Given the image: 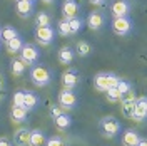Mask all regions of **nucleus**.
Wrapping results in <instances>:
<instances>
[{"mask_svg": "<svg viewBox=\"0 0 147 146\" xmlns=\"http://www.w3.org/2000/svg\"><path fill=\"white\" fill-rule=\"evenodd\" d=\"M30 79L37 87H45L52 82V72L50 69L42 64H35L30 67Z\"/></svg>", "mask_w": 147, "mask_h": 146, "instance_id": "1", "label": "nucleus"}, {"mask_svg": "<svg viewBox=\"0 0 147 146\" xmlns=\"http://www.w3.org/2000/svg\"><path fill=\"white\" fill-rule=\"evenodd\" d=\"M99 129L104 138H115L120 133V123L114 116H105L99 121Z\"/></svg>", "mask_w": 147, "mask_h": 146, "instance_id": "2", "label": "nucleus"}, {"mask_svg": "<svg viewBox=\"0 0 147 146\" xmlns=\"http://www.w3.org/2000/svg\"><path fill=\"white\" fill-rule=\"evenodd\" d=\"M119 81V76L112 72H99L95 77H94V86L95 89L100 92H105L110 87H115V84Z\"/></svg>", "mask_w": 147, "mask_h": 146, "instance_id": "3", "label": "nucleus"}, {"mask_svg": "<svg viewBox=\"0 0 147 146\" xmlns=\"http://www.w3.org/2000/svg\"><path fill=\"white\" fill-rule=\"evenodd\" d=\"M20 59L25 62L27 65H35L38 62V59H40V50H38V47L34 46V44H24L22 49H20Z\"/></svg>", "mask_w": 147, "mask_h": 146, "instance_id": "4", "label": "nucleus"}, {"mask_svg": "<svg viewBox=\"0 0 147 146\" xmlns=\"http://www.w3.org/2000/svg\"><path fill=\"white\" fill-rule=\"evenodd\" d=\"M110 27H112V30H114V34H117V35H129L130 32H132V29H134V25H132V20H130V17H117L112 20V24H110Z\"/></svg>", "mask_w": 147, "mask_h": 146, "instance_id": "5", "label": "nucleus"}, {"mask_svg": "<svg viewBox=\"0 0 147 146\" xmlns=\"http://www.w3.org/2000/svg\"><path fill=\"white\" fill-rule=\"evenodd\" d=\"M35 39L40 46H50L55 40V29L52 25L35 29Z\"/></svg>", "mask_w": 147, "mask_h": 146, "instance_id": "6", "label": "nucleus"}, {"mask_svg": "<svg viewBox=\"0 0 147 146\" xmlns=\"http://www.w3.org/2000/svg\"><path fill=\"white\" fill-rule=\"evenodd\" d=\"M57 101H59V106L62 109H74L77 106V96L72 89H62L59 92Z\"/></svg>", "mask_w": 147, "mask_h": 146, "instance_id": "7", "label": "nucleus"}, {"mask_svg": "<svg viewBox=\"0 0 147 146\" xmlns=\"http://www.w3.org/2000/svg\"><path fill=\"white\" fill-rule=\"evenodd\" d=\"M136 101H137V96H136V92L130 91L127 94H124L122 98H120V109H122V114L125 116V118H132V113H134V106H136Z\"/></svg>", "mask_w": 147, "mask_h": 146, "instance_id": "8", "label": "nucleus"}, {"mask_svg": "<svg viewBox=\"0 0 147 146\" xmlns=\"http://www.w3.org/2000/svg\"><path fill=\"white\" fill-rule=\"evenodd\" d=\"M79 81H80V76L77 72V69H74V67L65 69L64 74H62V86H64V89H74L79 84Z\"/></svg>", "mask_w": 147, "mask_h": 146, "instance_id": "9", "label": "nucleus"}, {"mask_svg": "<svg viewBox=\"0 0 147 146\" xmlns=\"http://www.w3.org/2000/svg\"><path fill=\"white\" fill-rule=\"evenodd\" d=\"M110 12H112L114 18L127 17L129 12H130V2H129V0H115V2L110 5Z\"/></svg>", "mask_w": 147, "mask_h": 146, "instance_id": "10", "label": "nucleus"}, {"mask_svg": "<svg viewBox=\"0 0 147 146\" xmlns=\"http://www.w3.org/2000/svg\"><path fill=\"white\" fill-rule=\"evenodd\" d=\"M147 116V99L146 96H140L136 101V106H134V113H132V118L134 121H144Z\"/></svg>", "mask_w": 147, "mask_h": 146, "instance_id": "11", "label": "nucleus"}, {"mask_svg": "<svg viewBox=\"0 0 147 146\" xmlns=\"http://www.w3.org/2000/svg\"><path fill=\"white\" fill-rule=\"evenodd\" d=\"M87 25L90 30H100L105 25V17L102 12H90L87 15Z\"/></svg>", "mask_w": 147, "mask_h": 146, "instance_id": "12", "label": "nucleus"}, {"mask_svg": "<svg viewBox=\"0 0 147 146\" xmlns=\"http://www.w3.org/2000/svg\"><path fill=\"white\" fill-rule=\"evenodd\" d=\"M77 12H79V3L75 0H64L62 3V15L65 20H70V18L77 17Z\"/></svg>", "mask_w": 147, "mask_h": 146, "instance_id": "13", "label": "nucleus"}, {"mask_svg": "<svg viewBox=\"0 0 147 146\" xmlns=\"http://www.w3.org/2000/svg\"><path fill=\"white\" fill-rule=\"evenodd\" d=\"M38 104H40V98L37 96L35 92H32V91H25L24 92V104H22L24 109H27L28 113H30V111L37 109Z\"/></svg>", "mask_w": 147, "mask_h": 146, "instance_id": "14", "label": "nucleus"}, {"mask_svg": "<svg viewBox=\"0 0 147 146\" xmlns=\"http://www.w3.org/2000/svg\"><path fill=\"white\" fill-rule=\"evenodd\" d=\"M74 57H75V52H74L72 47H69V46L60 47V49H59V52H57V59H59V62H60L62 65L72 64Z\"/></svg>", "mask_w": 147, "mask_h": 146, "instance_id": "15", "label": "nucleus"}, {"mask_svg": "<svg viewBox=\"0 0 147 146\" xmlns=\"http://www.w3.org/2000/svg\"><path fill=\"white\" fill-rule=\"evenodd\" d=\"M139 139H140L139 131H136L134 128H129L122 134V146H137Z\"/></svg>", "mask_w": 147, "mask_h": 146, "instance_id": "16", "label": "nucleus"}, {"mask_svg": "<svg viewBox=\"0 0 147 146\" xmlns=\"http://www.w3.org/2000/svg\"><path fill=\"white\" fill-rule=\"evenodd\" d=\"M30 141V129L20 128L13 133V145L15 146H28Z\"/></svg>", "mask_w": 147, "mask_h": 146, "instance_id": "17", "label": "nucleus"}, {"mask_svg": "<svg viewBox=\"0 0 147 146\" xmlns=\"http://www.w3.org/2000/svg\"><path fill=\"white\" fill-rule=\"evenodd\" d=\"M10 118L12 121L15 123V124H22V123H25L28 118V111L24 109L22 106H13L12 111H10Z\"/></svg>", "mask_w": 147, "mask_h": 146, "instance_id": "18", "label": "nucleus"}, {"mask_svg": "<svg viewBox=\"0 0 147 146\" xmlns=\"http://www.w3.org/2000/svg\"><path fill=\"white\" fill-rule=\"evenodd\" d=\"M15 9H17L18 17L22 18H28L32 14H34V3H28V2H22V0H17L15 3Z\"/></svg>", "mask_w": 147, "mask_h": 146, "instance_id": "19", "label": "nucleus"}, {"mask_svg": "<svg viewBox=\"0 0 147 146\" xmlns=\"http://www.w3.org/2000/svg\"><path fill=\"white\" fill-rule=\"evenodd\" d=\"M54 123H55V128L59 129V131H67V129L72 126V118H70V114L62 113L60 116H57L54 119Z\"/></svg>", "mask_w": 147, "mask_h": 146, "instance_id": "20", "label": "nucleus"}, {"mask_svg": "<svg viewBox=\"0 0 147 146\" xmlns=\"http://www.w3.org/2000/svg\"><path fill=\"white\" fill-rule=\"evenodd\" d=\"M24 44H25L24 39L18 34L17 37H13V39H10V40L5 42V49H7V52H10V54H17V52H20V49H22Z\"/></svg>", "mask_w": 147, "mask_h": 146, "instance_id": "21", "label": "nucleus"}, {"mask_svg": "<svg viewBox=\"0 0 147 146\" xmlns=\"http://www.w3.org/2000/svg\"><path fill=\"white\" fill-rule=\"evenodd\" d=\"M45 133L42 129H32L30 131V141L28 146H44L45 145Z\"/></svg>", "mask_w": 147, "mask_h": 146, "instance_id": "22", "label": "nucleus"}, {"mask_svg": "<svg viewBox=\"0 0 147 146\" xmlns=\"http://www.w3.org/2000/svg\"><path fill=\"white\" fill-rule=\"evenodd\" d=\"M10 69H12V74H13V76L20 77V76H24V72H25L27 64H25L20 57H15V59H12V62H10Z\"/></svg>", "mask_w": 147, "mask_h": 146, "instance_id": "23", "label": "nucleus"}, {"mask_svg": "<svg viewBox=\"0 0 147 146\" xmlns=\"http://www.w3.org/2000/svg\"><path fill=\"white\" fill-rule=\"evenodd\" d=\"M69 22V30H70V35H75V34H79L80 32V29L84 25V20L80 17H74L70 20H67Z\"/></svg>", "mask_w": 147, "mask_h": 146, "instance_id": "24", "label": "nucleus"}, {"mask_svg": "<svg viewBox=\"0 0 147 146\" xmlns=\"http://www.w3.org/2000/svg\"><path fill=\"white\" fill-rule=\"evenodd\" d=\"M74 52H77L80 57H87V55L92 52V47H90L89 42H85V40H79V42H77V49H75Z\"/></svg>", "mask_w": 147, "mask_h": 146, "instance_id": "25", "label": "nucleus"}, {"mask_svg": "<svg viewBox=\"0 0 147 146\" xmlns=\"http://www.w3.org/2000/svg\"><path fill=\"white\" fill-rule=\"evenodd\" d=\"M50 22H52V18H50V15H49L47 12H38L35 15V25L37 27H47V25H50Z\"/></svg>", "mask_w": 147, "mask_h": 146, "instance_id": "26", "label": "nucleus"}, {"mask_svg": "<svg viewBox=\"0 0 147 146\" xmlns=\"http://www.w3.org/2000/svg\"><path fill=\"white\" fill-rule=\"evenodd\" d=\"M115 89L120 92V96H124V94H127V92L132 91V82L127 81V79H120L117 81V84H115Z\"/></svg>", "mask_w": 147, "mask_h": 146, "instance_id": "27", "label": "nucleus"}, {"mask_svg": "<svg viewBox=\"0 0 147 146\" xmlns=\"http://www.w3.org/2000/svg\"><path fill=\"white\" fill-rule=\"evenodd\" d=\"M55 32H57L59 35H62V37L70 35V30H69V22H67L65 18L59 20V22H57V25H55Z\"/></svg>", "mask_w": 147, "mask_h": 146, "instance_id": "28", "label": "nucleus"}, {"mask_svg": "<svg viewBox=\"0 0 147 146\" xmlns=\"http://www.w3.org/2000/svg\"><path fill=\"white\" fill-rule=\"evenodd\" d=\"M18 32L15 27H12V25H3L2 27V40H10V39H13V37H17Z\"/></svg>", "mask_w": 147, "mask_h": 146, "instance_id": "29", "label": "nucleus"}, {"mask_svg": "<svg viewBox=\"0 0 147 146\" xmlns=\"http://www.w3.org/2000/svg\"><path fill=\"white\" fill-rule=\"evenodd\" d=\"M105 98H107V101H109V102H119L122 96H120V92L117 91L115 87H110V89H107V91H105Z\"/></svg>", "mask_w": 147, "mask_h": 146, "instance_id": "30", "label": "nucleus"}, {"mask_svg": "<svg viewBox=\"0 0 147 146\" xmlns=\"http://www.w3.org/2000/svg\"><path fill=\"white\" fill-rule=\"evenodd\" d=\"M44 146H67V145H65V141L60 136H50L45 139Z\"/></svg>", "mask_w": 147, "mask_h": 146, "instance_id": "31", "label": "nucleus"}, {"mask_svg": "<svg viewBox=\"0 0 147 146\" xmlns=\"http://www.w3.org/2000/svg\"><path fill=\"white\" fill-rule=\"evenodd\" d=\"M24 89H18V91L13 92V96H12V101H13V106H22L24 104Z\"/></svg>", "mask_w": 147, "mask_h": 146, "instance_id": "32", "label": "nucleus"}, {"mask_svg": "<svg viewBox=\"0 0 147 146\" xmlns=\"http://www.w3.org/2000/svg\"><path fill=\"white\" fill-rule=\"evenodd\" d=\"M62 113H64V111H62V108H60V106H52V108H50V111H49V114H50V118H52V119H55L57 116H60Z\"/></svg>", "mask_w": 147, "mask_h": 146, "instance_id": "33", "label": "nucleus"}, {"mask_svg": "<svg viewBox=\"0 0 147 146\" xmlns=\"http://www.w3.org/2000/svg\"><path fill=\"white\" fill-rule=\"evenodd\" d=\"M0 146H13V145H12V141L7 139V138H0Z\"/></svg>", "mask_w": 147, "mask_h": 146, "instance_id": "34", "label": "nucleus"}, {"mask_svg": "<svg viewBox=\"0 0 147 146\" xmlns=\"http://www.w3.org/2000/svg\"><path fill=\"white\" fill-rule=\"evenodd\" d=\"M137 146H147V139H146V138H142V136H140V139H139Z\"/></svg>", "mask_w": 147, "mask_h": 146, "instance_id": "35", "label": "nucleus"}, {"mask_svg": "<svg viewBox=\"0 0 147 146\" xmlns=\"http://www.w3.org/2000/svg\"><path fill=\"white\" fill-rule=\"evenodd\" d=\"M90 3H94V5H104L105 0H90Z\"/></svg>", "mask_w": 147, "mask_h": 146, "instance_id": "36", "label": "nucleus"}, {"mask_svg": "<svg viewBox=\"0 0 147 146\" xmlns=\"http://www.w3.org/2000/svg\"><path fill=\"white\" fill-rule=\"evenodd\" d=\"M22 2H28V3H35V0H22Z\"/></svg>", "mask_w": 147, "mask_h": 146, "instance_id": "37", "label": "nucleus"}, {"mask_svg": "<svg viewBox=\"0 0 147 146\" xmlns=\"http://www.w3.org/2000/svg\"><path fill=\"white\" fill-rule=\"evenodd\" d=\"M42 2H44V3H52L54 0H42Z\"/></svg>", "mask_w": 147, "mask_h": 146, "instance_id": "38", "label": "nucleus"}, {"mask_svg": "<svg viewBox=\"0 0 147 146\" xmlns=\"http://www.w3.org/2000/svg\"><path fill=\"white\" fill-rule=\"evenodd\" d=\"M0 40H2V27H0Z\"/></svg>", "mask_w": 147, "mask_h": 146, "instance_id": "39", "label": "nucleus"}]
</instances>
